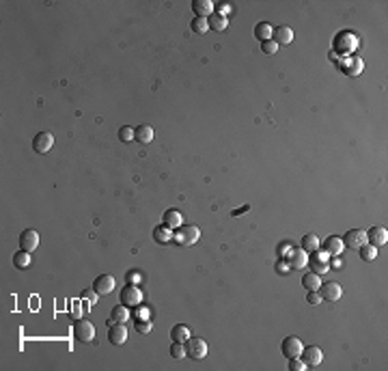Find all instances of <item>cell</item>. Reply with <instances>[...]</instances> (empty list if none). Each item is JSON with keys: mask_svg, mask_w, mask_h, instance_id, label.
<instances>
[{"mask_svg": "<svg viewBox=\"0 0 388 371\" xmlns=\"http://www.w3.org/2000/svg\"><path fill=\"white\" fill-rule=\"evenodd\" d=\"M140 302H142V289L136 285H125V289L121 292V304L132 309V306H138Z\"/></svg>", "mask_w": 388, "mask_h": 371, "instance_id": "8992f818", "label": "cell"}, {"mask_svg": "<svg viewBox=\"0 0 388 371\" xmlns=\"http://www.w3.org/2000/svg\"><path fill=\"white\" fill-rule=\"evenodd\" d=\"M289 268L291 270H302L309 265V253H304L302 248H298V251H291L289 255Z\"/></svg>", "mask_w": 388, "mask_h": 371, "instance_id": "ac0fdd59", "label": "cell"}, {"mask_svg": "<svg viewBox=\"0 0 388 371\" xmlns=\"http://www.w3.org/2000/svg\"><path fill=\"white\" fill-rule=\"evenodd\" d=\"M302 341L298 337H287V339H282V343H280V352H282V356L285 358H300V354H302Z\"/></svg>", "mask_w": 388, "mask_h": 371, "instance_id": "5b68a950", "label": "cell"}, {"mask_svg": "<svg viewBox=\"0 0 388 371\" xmlns=\"http://www.w3.org/2000/svg\"><path fill=\"white\" fill-rule=\"evenodd\" d=\"M356 45H358V39H356V35L350 33V30H343V33H338L334 37V50L336 52H341V48H343V54H350L356 50Z\"/></svg>", "mask_w": 388, "mask_h": 371, "instance_id": "277c9868", "label": "cell"}, {"mask_svg": "<svg viewBox=\"0 0 388 371\" xmlns=\"http://www.w3.org/2000/svg\"><path fill=\"white\" fill-rule=\"evenodd\" d=\"M300 358L304 360V365L311 369V367L321 365V360H323V352L317 348V345H306V348H302Z\"/></svg>", "mask_w": 388, "mask_h": 371, "instance_id": "ba28073f", "label": "cell"}, {"mask_svg": "<svg viewBox=\"0 0 388 371\" xmlns=\"http://www.w3.org/2000/svg\"><path fill=\"white\" fill-rule=\"evenodd\" d=\"M328 253L323 251H315L313 253V259H311V268L315 274H326L330 270V261H328Z\"/></svg>", "mask_w": 388, "mask_h": 371, "instance_id": "9a60e30c", "label": "cell"}, {"mask_svg": "<svg viewBox=\"0 0 388 371\" xmlns=\"http://www.w3.org/2000/svg\"><path fill=\"white\" fill-rule=\"evenodd\" d=\"M13 265L18 270L28 268V265H30V253H26V251H22V248H20V251L13 255Z\"/></svg>", "mask_w": 388, "mask_h": 371, "instance_id": "f1b7e54d", "label": "cell"}, {"mask_svg": "<svg viewBox=\"0 0 388 371\" xmlns=\"http://www.w3.org/2000/svg\"><path fill=\"white\" fill-rule=\"evenodd\" d=\"M134 141H138L140 145H149L153 141V127L151 125H138L134 130Z\"/></svg>", "mask_w": 388, "mask_h": 371, "instance_id": "44dd1931", "label": "cell"}, {"mask_svg": "<svg viewBox=\"0 0 388 371\" xmlns=\"http://www.w3.org/2000/svg\"><path fill=\"white\" fill-rule=\"evenodd\" d=\"M20 248H22V251H26V253L37 251V248H39V233L32 231V229L22 231V236H20Z\"/></svg>", "mask_w": 388, "mask_h": 371, "instance_id": "5bb4252c", "label": "cell"}, {"mask_svg": "<svg viewBox=\"0 0 388 371\" xmlns=\"http://www.w3.org/2000/svg\"><path fill=\"white\" fill-rule=\"evenodd\" d=\"M319 246H321V251H323V253H328V255H332V257H338V255L343 253V248H345L343 238H338V236H330V238H326Z\"/></svg>", "mask_w": 388, "mask_h": 371, "instance_id": "4fadbf2b", "label": "cell"}, {"mask_svg": "<svg viewBox=\"0 0 388 371\" xmlns=\"http://www.w3.org/2000/svg\"><path fill=\"white\" fill-rule=\"evenodd\" d=\"M199 238H201V231H199V227H194V224H181V227L175 229V233H173V242L179 246L197 244Z\"/></svg>", "mask_w": 388, "mask_h": 371, "instance_id": "6da1fadb", "label": "cell"}, {"mask_svg": "<svg viewBox=\"0 0 388 371\" xmlns=\"http://www.w3.org/2000/svg\"><path fill=\"white\" fill-rule=\"evenodd\" d=\"M272 41L276 43L278 48L280 45H289L291 41H294V30H291L289 26H285V24H282V26H276V28H274V33H272Z\"/></svg>", "mask_w": 388, "mask_h": 371, "instance_id": "2e32d148", "label": "cell"}, {"mask_svg": "<svg viewBox=\"0 0 388 371\" xmlns=\"http://www.w3.org/2000/svg\"><path fill=\"white\" fill-rule=\"evenodd\" d=\"M304 369H309V367L304 365L302 358H291L289 360V371H304Z\"/></svg>", "mask_w": 388, "mask_h": 371, "instance_id": "d590c367", "label": "cell"}, {"mask_svg": "<svg viewBox=\"0 0 388 371\" xmlns=\"http://www.w3.org/2000/svg\"><path fill=\"white\" fill-rule=\"evenodd\" d=\"M192 11L197 13V18H212L214 15V3L212 0H194Z\"/></svg>", "mask_w": 388, "mask_h": 371, "instance_id": "ffe728a7", "label": "cell"}, {"mask_svg": "<svg viewBox=\"0 0 388 371\" xmlns=\"http://www.w3.org/2000/svg\"><path fill=\"white\" fill-rule=\"evenodd\" d=\"M119 138L123 141V143H129V141H134V127H129V125H123L119 130Z\"/></svg>", "mask_w": 388, "mask_h": 371, "instance_id": "d6a6232c", "label": "cell"}, {"mask_svg": "<svg viewBox=\"0 0 388 371\" xmlns=\"http://www.w3.org/2000/svg\"><path fill=\"white\" fill-rule=\"evenodd\" d=\"M171 339H173V341L185 343V341L190 339V328H188V326H183V324L173 326V330H171Z\"/></svg>", "mask_w": 388, "mask_h": 371, "instance_id": "83f0119b", "label": "cell"}, {"mask_svg": "<svg viewBox=\"0 0 388 371\" xmlns=\"http://www.w3.org/2000/svg\"><path fill=\"white\" fill-rule=\"evenodd\" d=\"M367 242L371 246H384L388 242V231L384 227H371L367 231Z\"/></svg>", "mask_w": 388, "mask_h": 371, "instance_id": "d6986e66", "label": "cell"}, {"mask_svg": "<svg viewBox=\"0 0 388 371\" xmlns=\"http://www.w3.org/2000/svg\"><path fill=\"white\" fill-rule=\"evenodd\" d=\"M151 324H149V321L147 319H138V321H136V333H140V335H147V333H151Z\"/></svg>", "mask_w": 388, "mask_h": 371, "instance_id": "e575fe53", "label": "cell"}, {"mask_svg": "<svg viewBox=\"0 0 388 371\" xmlns=\"http://www.w3.org/2000/svg\"><path fill=\"white\" fill-rule=\"evenodd\" d=\"M276 270L282 272V274H289V272H287V270H291V268H289V261H287V263H280V261H278V263H276Z\"/></svg>", "mask_w": 388, "mask_h": 371, "instance_id": "ab89813d", "label": "cell"}, {"mask_svg": "<svg viewBox=\"0 0 388 371\" xmlns=\"http://www.w3.org/2000/svg\"><path fill=\"white\" fill-rule=\"evenodd\" d=\"M171 356H173V358H185V356H188V354H185V345L179 343V341H173V345H171Z\"/></svg>", "mask_w": 388, "mask_h": 371, "instance_id": "1f68e13d", "label": "cell"}, {"mask_svg": "<svg viewBox=\"0 0 388 371\" xmlns=\"http://www.w3.org/2000/svg\"><path fill=\"white\" fill-rule=\"evenodd\" d=\"M319 238L315 236V233H306V236L302 238V244H300V248L304 253H315V251H319Z\"/></svg>", "mask_w": 388, "mask_h": 371, "instance_id": "cb8c5ba5", "label": "cell"}, {"mask_svg": "<svg viewBox=\"0 0 388 371\" xmlns=\"http://www.w3.org/2000/svg\"><path fill=\"white\" fill-rule=\"evenodd\" d=\"M358 251H360V259L362 261H373L377 257V246H371L369 242H367V244H362Z\"/></svg>", "mask_w": 388, "mask_h": 371, "instance_id": "f546056e", "label": "cell"}, {"mask_svg": "<svg viewBox=\"0 0 388 371\" xmlns=\"http://www.w3.org/2000/svg\"><path fill=\"white\" fill-rule=\"evenodd\" d=\"M248 209H250V205L246 203L244 207H239V209H235V212H233V216H239V214H244V212H248Z\"/></svg>", "mask_w": 388, "mask_h": 371, "instance_id": "60d3db41", "label": "cell"}, {"mask_svg": "<svg viewBox=\"0 0 388 371\" xmlns=\"http://www.w3.org/2000/svg\"><path fill=\"white\" fill-rule=\"evenodd\" d=\"M52 147H54V136L50 132H39L32 138V149L37 153H47V151H52Z\"/></svg>", "mask_w": 388, "mask_h": 371, "instance_id": "8fae6325", "label": "cell"}, {"mask_svg": "<svg viewBox=\"0 0 388 371\" xmlns=\"http://www.w3.org/2000/svg\"><path fill=\"white\" fill-rule=\"evenodd\" d=\"M190 26H192V30H194L197 35H205L207 30H209V20H207V18H194Z\"/></svg>", "mask_w": 388, "mask_h": 371, "instance_id": "4dcf8cb0", "label": "cell"}, {"mask_svg": "<svg viewBox=\"0 0 388 371\" xmlns=\"http://www.w3.org/2000/svg\"><path fill=\"white\" fill-rule=\"evenodd\" d=\"M317 292H319V296H321V300H326V302H336L338 298L343 296L341 285L332 283V281H330V283H321Z\"/></svg>", "mask_w": 388, "mask_h": 371, "instance_id": "9c48e42d", "label": "cell"}, {"mask_svg": "<svg viewBox=\"0 0 388 371\" xmlns=\"http://www.w3.org/2000/svg\"><path fill=\"white\" fill-rule=\"evenodd\" d=\"M97 298H100V294H97L95 289H84V292H82V300H84V302H88L91 306H95V304H97Z\"/></svg>", "mask_w": 388, "mask_h": 371, "instance_id": "836d02e7", "label": "cell"}, {"mask_svg": "<svg viewBox=\"0 0 388 371\" xmlns=\"http://www.w3.org/2000/svg\"><path fill=\"white\" fill-rule=\"evenodd\" d=\"M343 244L347 248H352V251H358L362 244H367V231L362 229H350L343 236Z\"/></svg>", "mask_w": 388, "mask_h": 371, "instance_id": "52a82bcc", "label": "cell"}, {"mask_svg": "<svg viewBox=\"0 0 388 371\" xmlns=\"http://www.w3.org/2000/svg\"><path fill=\"white\" fill-rule=\"evenodd\" d=\"M110 328H108V341L112 345H123L127 341V328L123 324H117V321H108Z\"/></svg>", "mask_w": 388, "mask_h": 371, "instance_id": "30bf717a", "label": "cell"}, {"mask_svg": "<svg viewBox=\"0 0 388 371\" xmlns=\"http://www.w3.org/2000/svg\"><path fill=\"white\" fill-rule=\"evenodd\" d=\"M115 285H117V281H115L112 274H100V276L95 279V283H93V289L100 296H106V294H110L112 289H115Z\"/></svg>", "mask_w": 388, "mask_h": 371, "instance_id": "7c38bea8", "label": "cell"}, {"mask_svg": "<svg viewBox=\"0 0 388 371\" xmlns=\"http://www.w3.org/2000/svg\"><path fill=\"white\" fill-rule=\"evenodd\" d=\"M69 315L74 317V319H80V315H82V306H80V302H74V304H71Z\"/></svg>", "mask_w": 388, "mask_h": 371, "instance_id": "f35d334b", "label": "cell"}, {"mask_svg": "<svg viewBox=\"0 0 388 371\" xmlns=\"http://www.w3.org/2000/svg\"><path fill=\"white\" fill-rule=\"evenodd\" d=\"M162 224H166L168 229H179L181 224H183V216H181V212H179V209H175V207L166 209L164 216H162Z\"/></svg>", "mask_w": 388, "mask_h": 371, "instance_id": "e0dca14e", "label": "cell"}, {"mask_svg": "<svg viewBox=\"0 0 388 371\" xmlns=\"http://www.w3.org/2000/svg\"><path fill=\"white\" fill-rule=\"evenodd\" d=\"M306 302H309V304H313V306H317V304L321 302V296H319V292H309V294H306Z\"/></svg>", "mask_w": 388, "mask_h": 371, "instance_id": "74e56055", "label": "cell"}, {"mask_svg": "<svg viewBox=\"0 0 388 371\" xmlns=\"http://www.w3.org/2000/svg\"><path fill=\"white\" fill-rule=\"evenodd\" d=\"M229 28V18L222 13H214L212 20H209V30H216V33H224Z\"/></svg>", "mask_w": 388, "mask_h": 371, "instance_id": "603a6c76", "label": "cell"}, {"mask_svg": "<svg viewBox=\"0 0 388 371\" xmlns=\"http://www.w3.org/2000/svg\"><path fill=\"white\" fill-rule=\"evenodd\" d=\"M185 345V354H188V358H194V360H203L207 356V341L205 339H201V337H190L188 341L183 343Z\"/></svg>", "mask_w": 388, "mask_h": 371, "instance_id": "7a4b0ae2", "label": "cell"}, {"mask_svg": "<svg viewBox=\"0 0 388 371\" xmlns=\"http://www.w3.org/2000/svg\"><path fill=\"white\" fill-rule=\"evenodd\" d=\"M261 50H263L265 54H274V52L278 50V45H276V43H274L272 39H270V41H263V43H261Z\"/></svg>", "mask_w": 388, "mask_h": 371, "instance_id": "8d00e7d4", "label": "cell"}, {"mask_svg": "<svg viewBox=\"0 0 388 371\" xmlns=\"http://www.w3.org/2000/svg\"><path fill=\"white\" fill-rule=\"evenodd\" d=\"M319 285H321L319 274H315V272H306L304 276H302V287H304V289H309V292H317Z\"/></svg>", "mask_w": 388, "mask_h": 371, "instance_id": "484cf974", "label": "cell"}, {"mask_svg": "<svg viewBox=\"0 0 388 371\" xmlns=\"http://www.w3.org/2000/svg\"><path fill=\"white\" fill-rule=\"evenodd\" d=\"M74 337L80 343H91L95 339V326L86 319H78L74 324Z\"/></svg>", "mask_w": 388, "mask_h": 371, "instance_id": "3957f363", "label": "cell"}, {"mask_svg": "<svg viewBox=\"0 0 388 371\" xmlns=\"http://www.w3.org/2000/svg\"><path fill=\"white\" fill-rule=\"evenodd\" d=\"M153 240H156L158 244H168V242H173V229H168L166 224L156 227L153 229Z\"/></svg>", "mask_w": 388, "mask_h": 371, "instance_id": "d4e9b609", "label": "cell"}, {"mask_svg": "<svg viewBox=\"0 0 388 371\" xmlns=\"http://www.w3.org/2000/svg\"><path fill=\"white\" fill-rule=\"evenodd\" d=\"M110 319H112V321H117V324H125V321L129 319V311H127V306H125V304L112 306V311H110Z\"/></svg>", "mask_w": 388, "mask_h": 371, "instance_id": "4316f807", "label": "cell"}, {"mask_svg": "<svg viewBox=\"0 0 388 371\" xmlns=\"http://www.w3.org/2000/svg\"><path fill=\"white\" fill-rule=\"evenodd\" d=\"M272 33H274V26H272V24H268V22H259L257 26H255V37H257L261 43H263V41H270Z\"/></svg>", "mask_w": 388, "mask_h": 371, "instance_id": "7402d4cb", "label": "cell"}]
</instances>
